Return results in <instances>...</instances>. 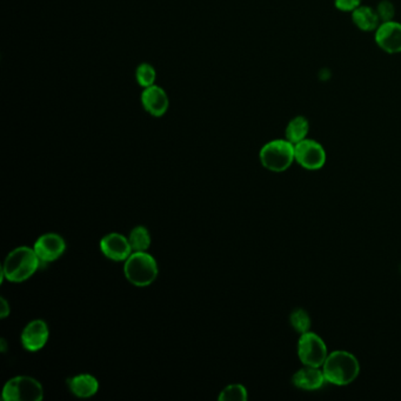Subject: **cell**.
<instances>
[{"instance_id":"2e32d148","label":"cell","mask_w":401,"mask_h":401,"mask_svg":"<svg viewBox=\"0 0 401 401\" xmlns=\"http://www.w3.org/2000/svg\"><path fill=\"white\" fill-rule=\"evenodd\" d=\"M308 131H310V124H308V119L298 116L288 123L286 131H285V136L290 143L295 145L306 139Z\"/></svg>"},{"instance_id":"277c9868","label":"cell","mask_w":401,"mask_h":401,"mask_svg":"<svg viewBox=\"0 0 401 401\" xmlns=\"http://www.w3.org/2000/svg\"><path fill=\"white\" fill-rule=\"evenodd\" d=\"M261 164L272 172H284L295 161V145L288 139H277L265 144L259 153Z\"/></svg>"},{"instance_id":"44dd1931","label":"cell","mask_w":401,"mask_h":401,"mask_svg":"<svg viewBox=\"0 0 401 401\" xmlns=\"http://www.w3.org/2000/svg\"><path fill=\"white\" fill-rule=\"evenodd\" d=\"M377 14L380 18L381 23L393 21L395 16V5L390 0H382L378 4Z\"/></svg>"},{"instance_id":"d6986e66","label":"cell","mask_w":401,"mask_h":401,"mask_svg":"<svg viewBox=\"0 0 401 401\" xmlns=\"http://www.w3.org/2000/svg\"><path fill=\"white\" fill-rule=\"evenodd\" d=\"M290 321H291L292 328L298 333L304 335L306 332H310L311 318L308 315V312L303 310V308H297V310L292 312Z\"/></svg>"},{"instance_id":"52a82bcc","label":"cell","mask_w":401,"mask_h":401,"mask_svg":"<svg viewBox=\"0 0 401 401\" xmlns=\"http://www.w3.org/2000/svg\"><path fill=\"white\" fill-rule=\"evenodd\" d=\"M295 158L301 168L317 171L326 163V152L318 141L306 138L295 145Z\"/></svg>"},{"instance_id":"6da1fadb","label":"cell","mask_w":401,"mask_h":401,"mask_svg":"<svg viewBox=\"0 0 401 401\" xmlns=\"http://www.w3.org/2000/svg\"><path fill=\"white\" fill-rule=\"evenodd\" d=\"M360 366L355 355L346 351L332 352L323 365V373L328 382L346 386L357 379Z\"/></svg>"},{"instance_id":"5bb4252c","label":"cell","mask_w":401,"mask_h":401,"mask_svg":"<svg viewBox=\"0 0 401 401\" xmlns=\"http://www.w3.org/2000/svg\"><path fill=\"white\" fill-rule=\"evenodd\" d=\"M67 386L79 398H90L99 390V382L93 375H78L67 380Z\"/></svg>"},{"instance_id":"603a6c76","label":"cell","mask_w":401,"mask_h":401,"mask_svg":"<svg viewBox=\"0 0 401 401\" xmlns=\"http://www.w3.org/2000/svg\"><path fill=\"white\" fill-rule=\"evenodd\" d=\"M1 312H0V315H1V318L5 319L7 315H10V305L5 300V298H1Z\"/></svg>"},{"instance_id":"ffe728a7","label":"cell","mask_w":401,"mask_h":401,"mask_svg":"<svg viewBox=\"0 0 401 401\" xmlns=\"http://www.w3.org/2000/svg\"><path fill=\"white\" fill-rule=\"evenodd\" d=\"M218 399L220 401H246L248 400V391L243 385H230L221 391Z\"/></svg>"},{"instance_id":"8fae6325","label":"cell","mask_w":401,"mask_h":401,"mask_svg":"<svg viewBox=\"0 0 401 401\" xmlns=\"http://www.w3.org/2000/svg\"><path fill=\"white\" fill-rule=\"evenodd\" d=\"M101 250L105 257L113 261H126L132 254L128 238L119 233H110L101 240Z\"/></svg>"},{"instance_id":"3957f363","label":"cell","mask_w":401,"mask_h":401,"mask_svg":"<svg viewBox=\"0 0 401 401\" xmlns=\"http://www.w3.org/2000/svg\"><path fill=\"white\" fill-rule=\"evenodd\" d=\"M124 272L131 284L145 288L157 279V261L146 252H133L125 261Z\"/></svg>"},{"instance_id":"4fadbf2b","label":"cell","mask_w":401,"mask_h":401,"mask_svg":"<svg viewBox=\"0 0 401 401\" xmlns=\"http://www.w3.org/2000/svg\"><path fill=\"white\" fill-rule=\"evenodd\" d=\"M325 379L324 373L319 370V367H313V366H305L293 375L292 382L295 387L305 390V391H315L324 385Z\"/></svg>"},{"instance_id":"9c48e42d","label":"cell","mask_w":401,"mask_h":401,"mask_svg":"<svg viewBox=\"0 0 401 401\" xmlns=\"http://www.w3.org/2000/svg\"><path fill=\"white\" fill-rule=\"evenodd\" d=\"M375 43L387 54H400L401 24L395 21L381 23L375 30Z\"/></svg>"},{"instance_id":"cb8c5ba5","label":"cell","mask_w":401,"mask_h":401,"mask_svg":"<svg viewBox=\"0 0 401 401\" xmlns=\"http://www.w3.org/2000/svg\"><path fill=\"white\" fill-rule=\"evenodd\" d=\"M5 348H6V344H5V340H1V351L5 352Z\"/></svg>"},{"instance_id":"7a4b0ae2","label":"cell","mask_w":401,"mask_h":401,"mask_svg":"<svg viewBox=\"0 0 401 401\" xmlns=\"http://www.w3.org/2000/svg\"><path fill=\"white\" fill-rule=\"evenodd\" d=\"M41 261L34 248H16L7 255L4 261L1 277L11 283H23L36 273Z\"/></svg>"},{"instance_id":"8992f818","label":"cell","mask_w":401,"mask_h":401,"mask_svg":"<svg viewBox=\"0 0 401 401\" xmlns=\"http://www.w3.org/2000/svg\"><path fill=\"white\" fill-rule=\"evenodd\" d=\"M298 355L305 366L320 368L328 358V347L319 335L306 332L298 341Z\"/></svg>"},{"instance_id":"5b68a950","label":"cell","mask_w":401,"mask_h":401,"mask_svg":"<svg viewBox=\"0 0 401 401\" xmlns=\"http://www.w3.org/2000/svg\"><path fill=\"white\" fill-rule=\"evenodd\" d=\"M44 397L43 386L31 377H16L7 381L3 388L5 401H41Z\"/></svg>"},{"instance_id":"30bf717a","label":"cell","mask_w":401,"mask_h":401,"mask_svg":"<svg viewBox=\"0 0 401 401\" xmlns=\"http://www.w3.org/2000/svg\"><path fill=\"white\" fill-rule=\"evenodd\" d=\"M141 105L150 116L161 118L168 112V107H170V99L163 87L153 85L143 91Z\"/></svg>"},{"instance_id":"7c38bea8","label":"cell","mask_w":401,"mask_h":401,"mask_svg":"<svg viewBox=\"0 0 401 401\" xmlns=\"http://www.w3.org/2000/svg\"><path fill=\"white\" fill-rule=\"evenodd\" d=\"M49 335L50 332L45 321H31L21 333V344L27 351L37 352L46 345Z\"/></svg>"},{"instance_id":"9a60e30c","label":"cell","mask_w":401,"mask_h":401,"mask_svg":"<svg viewBox=\"0 0 401 401\" xmlns=\"http://www.w3.org/2000/svg\"><path fill=\"white\" fill-rule=\"evenodd\" d=\"M352 21L359 30L364 32H373V31L375 32L381 24L377 10L362 5L352 12Z\"/></svg>"},{"instance_id":"ac0fdd59","label":"cell","mask_w":401,"mask_h":401,"mask_svg":"<svg viewBox=\"0 0 401 401\" xmlns=\"http://www.w3.org/2000/svg\"><path fill=\"white\" fill-rule=\"evenodd\" d=\"M156 79H157V72L151 64L143 63L137 67L136 81L139 86L143 88L153 86L156 85Z\"/></svg>"},{"instance_id":"ba28073f","label":"cell","mask_w":401,"mask_h":401,"mask_svg":"<svg viewBox=\"0 0 401 401\" xmlns=\"http://www.w3.org/2000/svg\"><path fill=\"white\" fill-rule=\"evenodd\" d=\"M39 260L44 264L57 260L66 250V244L59 234L47 233L38 238L34 248Z\"/></svg>"},{"instance_id":"e0dca14e","label":"cell","mask_w":401,"mask_h":401,"mask_svg":"<svg viewBox=\"0 0 401 401\" xmlns=\"http://www.w3.org/2000/svg\"><path fill=\"white\" fill-rule=\"evenodd\" d=\"M131 248L133 252H146L151 246V235L148 228L138 226L128 235Z\"/></svg>"},{"instance_id":"7402d4cb","label":"cell","mask_w":401,"mask_h":401,"mask_svg":"<svg viewBox=\"0 0 401 401\" xmlns=\"http://www.w3.org/2000/svg\"><path fill=\"white\" fill-rule=\"evenodd\" d=\"M335 5L341 12H353L361 5V0H335Z\"/></svg>"}]
</instances>
